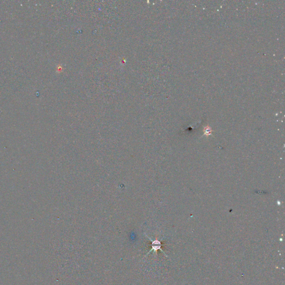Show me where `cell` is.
I'll list each match as a JSON object with an SVG mask.
<instances>
[{
	"instance_id": "cell-1",
	"label": "cell",
	"mask_w": 285,
	"mask_h": 285,
	"mask_svg": "<svg viewBox=\"0 0 285 285\" xmlns=\"http://www.w3.org/2000/svg\"><path fill=\"white\" fill-rule=\"evenodd\" d=\"M147 237L149 238V239L150 240H151L152 244H151V249L150 250V251L148 252V253L145 256H147V255L149 254V253H151V251H153L154 253H155L156 254H157V251L158 250H161V251L165 255L166 257H168V256L167 254H165V252L163 251V250L161 249V246H162V244H161V242L160 240H152L151 238L147 236Z\"/></svg>"
}]
</instances>
